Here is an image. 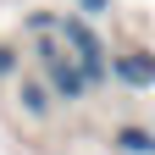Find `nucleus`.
Returning a JSON list of instances; mask_svg holds the SVG:
<instances>
[{
	"instance_id": "5",
	"label": "nucleus",
	"mask_w": 155,
	"mask_h": 155,
	"mask_svg": "<svg viewBox=\"0 0 155 155\" xmlns=\"http://www.w3.org/2000/svg\"><path fill=\"white\" fill-rule=\"evenodd\" d=\"M17 111L33 116V122H45V116L55 111V100H50V89L39 83V78H22V83H17Z\"/></svg>"
},
{
	"instance_id": "3",
	"label": "nucleus",
	"mask_w": 155,
	"mask_h": 155,
	"mask_svg": "<svg viewBox=\"0 0 155 155\" xmlns=\"http://www.w3.org/2000/svg\"><path fill=\"white\" fill-rule=\"evenodd\" d=\"M105 78L111 83H122V89H133V94H144V89H155V55L144 50V45H133V50H122V55H105Z\"/></svg>"
},
{
	"instance_id": "2",
	"label": "nucleus",
	"mask_w": 155,
	"mask_h": 155,
	"mask_svg": "<svg viewBox=\"0 0 155 155\" xmlns=\"http://www.w3.org/2000/svg\"><path fill=\"white\" fill-rule=\"evenodd\" d=\"M33 78L50 89V100L55 105H83L89 100V83H83V72H78V61L67 55V45L55 33H45V39H33Z\"/></svg>"
},
{
	"instance_id": "8",
	"label": "nucleus",
	"mask_w": 155,
	"mask_h": 155,
	"mask_svg": "<svg viewBox=\"0 0 155 155\" xmlns=\"http://www.w3.org/2000/svg\"><path fill=\"white\" fill-rule=\"evenodd\" d=\"M67 11H78V17H89V22H94V17H111V0H72Z\"/></svg>"
},
{
	"instance_id": "6",
	"label": "nucleus",
	"mask_w": 155,
	"mask_h": 155,
	"mask_svg": "<svg viewBox=\"0 0 155 155\" xmlns=\"http://www.w3.org/2000/svg\"><path fill=\"white\" fill-rule=\"evenodd\" d=\"M55 17H61V11H50V6H39V11H28V17H22V28H28V39H45V33H55Z\"/></svg>"
},
{
	"instance_id": "4",
	"label": "nucleus",
	"mask_w": 155,
	"mask_h": 155,
	"mask_svg": "<svg viewBox=\"0 0 155 155\" xmlns=\"http://www.w3.org/2000/svg\"><path fill=\"white\" fill-rule=\"evenodd\" d=\"M111 155H155V133L139 127V122H127V127H111Z\"/></svg>"
},
{
	"instance_id": "1",
	"label": "nucleus",
	"mask_w": 155,
	"mask_h": 155,
	"mask_svg": "<svg viewBox=\"0 0 155 155\" xmlns=\"http://www.w3.org/2000/svg\"><path fill=\"white\" fill-rule=\"evenodd\" d=\"M55 39H61V45H67V55L78 61V72H83L89 94L111 89V78H105V55H111V45H105L100 33H94V22H89V17L61 11V17H55Z\"/></svg>"
},
{
	"instance_id": "7",
	"label": "nucleus",
	"mask_w": 155,
	"mask_h": 155,
	"mask_svg": "<svg viewBox=\"0 0 155 155\" xmlns=\"http://www.w3.org/2000/svg\"><path fill=\"white\" fill-rule=\"evenodd\" d=\"M17 72H22V50H17V45H0V83L17 78Z\"/></svg>"
}]
</instances>
